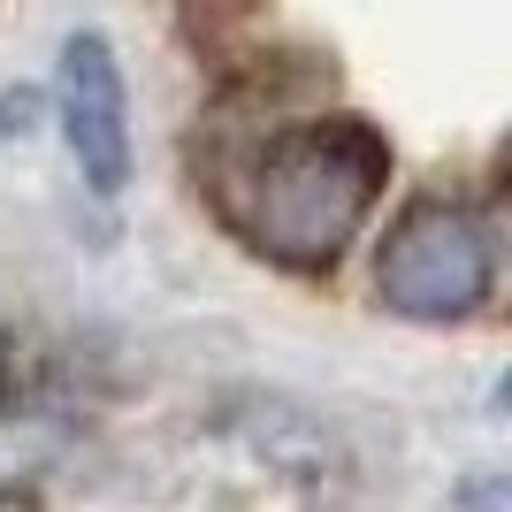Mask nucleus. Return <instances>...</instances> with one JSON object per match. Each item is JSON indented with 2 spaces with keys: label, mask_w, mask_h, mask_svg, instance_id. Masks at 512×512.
Segmentation results:
<instances>
[{
  "label": "nucleus",
  "mask_w": 512,
  "mask_h": 512,
  "mask_svg": "<svg viewBox=\"0 0 512 512\" xmlns=\"http://www.w3.org/2000/svg\"><path fill=\"white\" fill-rule=\"evenodd\" d=\"M390 192V146L367 115H314L268 138L245 176V237L283 268H329Z\"/></svg>",
  "instance_id": "1"
},
{
  "label": "nucleus",
  "mask_w": 512,
  "mask_h": 512,
  "mask_svg": "<svg viewBox=\"0 0 512 512\" xmlns=\"http://www.w3.org/2000/svg\"><path fill=\"white\" fill-rule=\"evenodd\" d=\"M375 291L406 321H467L497 291V230L467 199H413L383 230Z\"/></svg>",
  "instance_id": "2"
},
{
  "label": "nucleus",
  "mask_w": 512,
  "mask_h": 512,
  "mask_svg": "<svg viewBox=\"0 0 512 512\" xmlns=\"http://www.w3.org/2000/svg\"><path fill=\"white\" fill-rule=\"evenodd\" d=\"M62 130L69 153L100 199H115L130 184V92L115 69V46L100 31H77L62 46Z\"/></svg>",
  "instance_id": "3"
}]
</instances>
